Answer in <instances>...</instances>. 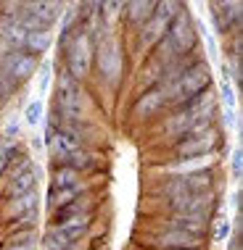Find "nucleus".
Listing matches in <instances>:
<instances>
[{
    "label": "nucleus",
    "instance_id": "nucleus-16",
    "mask_svg": "<svg viewBox=\"0 0 243 250\" xmlns=\"http://www.w3.org/2000/svg\"><path fill=\"white\" fill-rule=\"evenodd\" d=\"M124 8H127V13H130V21H132V24L143 26L148 19L153 16L156 3H130V5H124Z\"/></svg>",
    "mask_w": 243,
    "mask_h": 250
},
{
    "label": "nucleus",
    "instance_id": "nucleus-25",
    "mask_svg": "<svg viewBox=\"0 0 243 250\" xmlns=\"http://www.w3.org/2000/svg\"><path fill=\"white\" fill-rule=\"evenodd\" d=\"M214 237H217V240L227 237V219H225V216H219V219L214 221Z\"/></svg>",
    "mask_w": 243,
    "mask_h": 250
},
{
    "label": "nucleus",
    "instance_id": "nucleus-24",
    "mask_svg": "<svg viewBox=\"0 0 243 250\" xmlns=\"http://www.w3.org/2000/svg\"><path fill=\"white\" fill-rule=\"evenodd\" d=\"M219 87H222V100H225V108H227V111H233V108H235V95H233V87L227 84V82H222Z\"/></svg>",
    "mask_w": 243,
    "mask_h": 250
},
{
    "label": "nucleus",
    "instance_id": "nucleus-11",
    "mask_svg": "<svg viewBox=\"0 0 243 250\" xmlns=\"http://www.w3.org/2000/svg\"><path fill=\"white\" fill-rule=\"evenodd\" d=\"M79 92H77V84H74L72 77H61V84H58V100H61V108L66 113H77L79 108Z\"/></svg>",
    "mask_w": 243,
    "mask_h": 250
},
{
    "label": "nucleus",
    "instance_id": "nucleus-22",
    "mask_svg": "<svg viewBox=\"0 0 243 250\" xmlns=\"http://www.w3.org/2000/svg\"><path fill=\"white\" fill-rule=\"evenodd\" d=\"M24 119L29 121V124H37V121L43 119V103H40V100H32L24 111Z\"/></svg>",
    "mask_w": 243,
    "mask_h": 250
},
{
    "label": "nucleus",
    "instance_id": "nucleus-2",
    "mask_svg": "<svg viewBox=\"0 0 243 250\" xmlns=\"http://www.w3.org/2000/svg\"><path fill=\"white\" fill-rule=\"evenodd\" d=\"M164 48H170V53L174 58L177 56H185L188 50L195 45V32H193V26H191V19H188V13L185 11H177V16L172 19V24H170V29H167V35H164Z\"/></svg>",
    "mask_w": 243,
    "mask_h": 250
},
{
    "label": "nucleus",
    "instance_id": "nucleus-26",
    "mask_svg": "<svg viewBox=\"0 0 243 250\" xmlns=\"http://www.w3.org/2000/svg\"><path fill=\"white\" fill-rule=\"evenodd\" d=\"M241 164H243V155H241V150L233 155V171L235 174H241Z\"/></svg>",
    "mask_w": 243,
    "mask_h": 250
},
{
    "label": "nucleus",
    "instance_id": "nucleus-12",
    "mask_svg": "<svg viewBox=\"0 0 243 250\" xmlns=\"http://www.w3.org/2000/svg\"><path fill=\"white\" fill-rule=\"evenodd\" d=\"M204 216H191V213H180L174 216V219L170 221V229H180V232H188V234H195V237H201V232H204L206 227Z\"/></svg>",
    "mask_w": 243,
    "mask_h": 250
},
{
    "label": "nucleus",
    "instance_id": "nucleus-13",
    "mask_svg": "<svg viewBox=\"0 0 243 250\" xmlns=\"http://www.w3.org/2000/svg\"><path fill=\"white\" fill-rule=\"evenodd\" d=\"M212 155H198V158H188V161H180L177 166H167V171L172 174H198V171H206L212 166Z\"/></svg>",
    "mask_w": 243,
    "mask_h": 250
},
{
    "label": "nucleus",
    "instance_id": "nucleus-8",
    "mask_svg": "<svg viewBox=\"0 0 243 250\" xmlns=\"http://www.w3.org/2000/svg\"><path fill=\"white\" fill-rule=\"evenodd\" d=\"M156 245H161L164 250H195L201 245V237L180 232V229H167V232L156 240Z\"/></svg>",
    "mask_w": 243,
    "mask_h": 250
},
{
    "label": "nucleus",
    "instance_id": "nucleus-1",
    "mask_svg": "<svg viewBox=\"0 0 243 250\" xmlns=\"http://www.w3.org/2000/svg\"><path fill=\"white\" fill-rule=\"evenodd\" d=\"M214 111V98L209 95V92H204L201 98H193L188 100L185 105H182V111L177 113L174 119H170V124H167V132H191L195 126V121H206L209 116H212Z\"/></svg>",
    "mask_w": 243,
    "mask_h": 250
},
{
    "label": "nucleus",
    "instance_id": "nucleus-23",
    "mask_svg": "<svg viewBox=\"0 0 243 250\" xmlns=\"http://www.w3.org/2000/svg\"><path fill=\"white\" fill-rule=\"evenodd\" d=\"M11 150H13V143H11V140H0V171H3L5 166H8Z\"/></svg>",
    "mask_w": 243,
    "mask_h": 250
},
{
    "label": "nucleus",
    "instance_id": "nucleus-15",
    "mask_svg": "<svg viewBox=\"0 0 243 250\" xmlns=\"http://www.w3.org/2000/svg\"><path fill=\"white\" fill-rule=\"evenodd\" d=\"M50 45V32H26V40H24V50L37 56V53H45Z\"/></svg>",
    "mask_w": 243,
    "mask_h": 250
},
{
    "label": "nucleus",
    "instance_id": "nucleus-10",
    "mask_svg": "<svg viewBox=\"0 0 243 250\" xmlns=\"http://www.w3.org/2000/svg\"><path fill=\"white\" fill-rule=\"evenodd\" d=\"M48 140H50V155H53V161H56V164L64 158V155L79 150L77 140H74L72 134H66V132H48Z\"/></svg>",
    "mask_w": 243,
    "mask_h": 250
},
{
    "label": "nucleus",
    "instance_id": "nucleus-5",
    "mask_svg": "<svg viewBox=\"0 0 243 250\" xmlns=\"http://www.w3.org/2000/svg\"><path fill=\"white\" fill-rule=\"evenodd\" d=\"M37 69V58L26 50H8V53H0V71L11 79L13 84L29 79Z\"/></svg>",
    "mask_w": 243,
    "mask_h": 250
},
{
    "label": "nucleus",
    "instance_id": "nucleus-20",
    "mask_svg": "<svg viewBox=\"0 0 243 250\" xmlns=\"http://www.w3.org/2000/svg\"><path fill=\"white\" fill-rule=\"evenodd\" d=\"M77 171L69 166H56V171H53V190H64V187H72L77 185Z\"/></svg>",
    "mask_w": 243,
    "mask_h": 250
},
{
    "label": "nucleus",
    "instance_id": "nucleus-14",
    "mask_svg": "<svg viewBox=\"0 0 243 250\" xmlns=\"http://www.w3.org/2000/svg\"><path fill=\"white\" fill-rule=\"evenodd\" d=\"M82 190H85V187L79 185V182H77V185H72V187H64V190H53V192L48 195V203L58 211V208L69 206L72 200H77L79 195H82Z\"/></svg>",
    "mask_w": 243,
    "mask_h": 250
},
{
    "label": "nucleus",
    "instance_id": "nucleus-17",
    "mask_svg": "<svg viewBox=\"0 0 243 250\" xmlns=\"http://www.w3.org/2000/svg\"><path fill=\"white\" fill-rule=\"evenodd\" d=\"M161 103H164V98H161V90H151V92H146V95L138 100L135 111H138L140 116H151V113L156 111Z\"/></svg>",
    "mask_w": 243,
    "mask_h": 250
},
{
    "label": "nucleus",
    "instance_id": "nucleus-9",
    "mask_svg": "<svg viewBox=\"0 0 243 250\" xmlns=\"http://www.w3.org/2000/svg\"><path fill=\"white\" fill-rule=\"evenodd\" d=\"M217 143V137H214V132H204L201 137H193L188 140V143L180 145V155H185V158H198V155H209V150L214 147Z\"/></svg>",
    "mask_w": 243,
    "mask_h": 250
},
{
    "label": "nucleus",
    "instance_id": "nucleus-19",
    "mask_svg": "<svg viewBox=\"0 0 243 250\" xmlns=\"http://www.w3.org/2000/svg\"><path fill=\"white\" fill-rule=\"evenodd\" d=\"M35 203H37V195H35V192L22 195V198H13L11 206H8V216H11V219H19L22 213L32 211V208H35Z\"/></svg>",
    "mask_w": 243,
    "mask_h": 250
},
{
    "label": "nucleus",
    "instance_id": "nucleus-21",
    "mask_svg": "<svg viewBox=\"0 0 243 250\" xmlns=\"http://www.w3.org/2000/svg\"><path fill=\"white\" fill-rule=\"evenodd\" d=\"M79 213H87L85 198H77V200H72L69 206L58 208V211H56V224H61V221H66V219H72V216H79Z\"/></svg>",
    "mask_w": 243,
    "mask_h": 250
},
{
    "label": "nucleus",
    "instance_id": "nucleus-3",
    "mask_svg": "<svg viewBox=\"0 0 243 250\" xmlns=\"http://www.w3.org/2000/svg\"><path fill=\"white\" fill-rule=\"evenodd\" d=\"M96 63L100 77L109 84H117L122 77V48L114 37H100V42L96 45Z\"/></svg>",
    "mask_w": 243,
    "mask_h": 250
},
{
    "label": "nucleus",
    "instance_id": "nucleus-27",
    "mask_svg": "<svg viewBox=\"0 0 243 250\" xmlns=\"http://www.w3.org/2000/svg\"><path fill=\"white\" fill-rule=\"evenodd\" d=\"M5 250H32V245H11V248H5Z\"/></svg>",
    "mask_w": 243,
    "mask_h": 250
},
{
    "label": "nucleus",
    "instance_id": "nucleus-4",
    "mask_svg": "<svg viewBox=\"0 0 243 250\" xmlns=\"http://www.w3.org/2000/svg\"><path fill=\"white\" fill-rule=\"evenodd\" d=\"M177 11H180V5H174V3H156L153 16L140 26V42L143 45L161 42L167 35V29H170V24H172V19L177 16Z\"/></svg>",
    "mask_w": 243,
    "mask_h": 250
},
{
    "label": "nucleus",
    "instance_id": "nucleus-18",
    "mask_svg": "<svg viewBox=\"0 0 243 250\" xmlns=\"http://www.w3.org/2000/svg\"><path fill=\"white\" fill-rule=\"evenodd\" d=\"M32 185H35V174L32 171H24V174H19V177H13V185H11V200L13 198H22V195H29L32 192Z\"/></svg>",
    "mask_w": 243,
    "mask_h": 250
},
{
    "label": "nucleus",
    "instance_id": "nucleus-7",
    "mask_svg": "<svg viewBox=\"0 0 243 250\" xmlns=\"http://www.w3.org/2000/svg\"><path fill=\"white\" fill-rule=\"evenodd\" d=\"M172 206L180 213H191V216H204L209 219V211L214 206V195L212 192H188L180 198H172Z\"/></svg>",
    "mask_w": 243,
    "mask_h": 250
},
{
    "label": "nucleus",
    "instance_id": "nucleus-6",
    "mask_svg": "<svg viewBox=\"0 0 243 250\" xmlns=\"http://www.w3.org/2000/svg\"><path fill=\"white\" fill-rule=\"evenodd\" d=\"M66 61H69V71L74 79H85L90 71V61H93V42L87 32H79L72 40L69 50H66Z\"/></svg>",
    "mask_w": 243,
    "mask_h": 250
}]
</instances>
